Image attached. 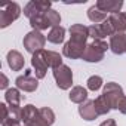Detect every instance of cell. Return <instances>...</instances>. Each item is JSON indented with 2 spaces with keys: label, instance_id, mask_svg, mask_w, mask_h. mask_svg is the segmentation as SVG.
I'll list each match as a JSON object with an SVG mask.
<instances>
[{
  "label": "cell",
  "instance_id": "6da1fadb",
  "mask_svg": "<svg viewBox=\"0 0 126 126\" xmlns=\"http://www.w3.org/2000/svg\"><path fill=\"white\" fill-rule=\"evenodd\" d=\"M46 36L42 33V31H36V30H31L30 33H27L22 39V45L25 47V50L31 55H34L36 52H40L45 49V45H46Z\"/></svg>",
  "mask_w": 126,
  "mask_h": 126
},
{
  "label": "cell",
  "instance_id": "7a4b0ae2",
  "mask_svg": "<svg viewBox=\"0 0 126 126\" xmlns=\"http://www.w3.org/2000/svg\"><path fill=\"white\" fill-rule=\"evenodd\" d=\"M21 123L25 126H49L40 114V110L33 104H27L21 110Z\"/></svg>",
  "mask_w": 126,
  "mask_h": 126
},
{
  "label": "cell",
  "instance_id": "3957f363",
  "mask_svg": "<svg viewBox=\"0 0 126 126\" xmlns=\"http://www.w3.org/2000/svg\"><path fill=\"white\" fill-rule=\"evenodd\" d=\"M21 6L15 2L6 3L0 9V28H6L21 16Z\"/></svg>",
  "mask_w": 126,
  "mask_h": 126
},
{
  "label": "cell",
  "instance_id": "277c9868",
  "mask_svg": "<svg viewBox=\"0 0 126 126\" xmlns=\"http://www.w3.org/2000/svg\"><path fill=\"white\" fill-rule=\"evenodd\" d=\"M52 74H53V79L56 82V86L61 91H68L73 88V71L68 65L62 64L61 67L53 68Z\"/></svg>",
  "mask_w": 126,
  "mask_h": 126
},
{
  "label": "cell",
  "instance_id": "5b68a950",
  "mask_svg": "<svg viewBox=\"0 0 126 126\" xmlns=\"http://www.w3.org/2000/svg\"><path fill=\"white\" fill-rule=\"evenodd\" d=\"M102 95L108 99L111 108H113V110H117L120 99L125 96V92H123V89H122V86H120L119 83H116V82H108V83H105L104 88H102Z\"/></svg>",
  "mask_w": 126,
  "mask_h": 126
},
{
  "label": "cell",
  "instance_id": "8992f818",
  "mask_svg": "<svg viewBox=\"0 0 126 126\" xmlns=\"http://www.w3.org/2000/svg\"><path fill=\"white\" fill-rule=\"evenodd\" d=\"M49 9H52V2L49 0H31L24 6V15L31 19L40 14H45Z\"/></svg>",
  "mask_w": 126,
  "mask_h": 126
},
{
  "label": "cell",
  "instance_id": "52a82bcc",
  "mask_svg": "<svg viewBox=\"0 0 126 126\" xmlns=\"http://www.w3.org/2000/svg\"><path fill=\"white\" fill-rule=\"evenodd\" d=\"M15 85L22 92H36L39 88V79L31 76V70H25L22 76L15 79Z\"/></svg>",
  "mask_w": 126,
  "mask_h": 126
},
{
  "label": "cell",
  "instance_id": "ba28073f",
  "mask_svg": "<svg viewBox=\"0 0 126 126\" xmlns=\"http://www.w3.org/2000/svg\"><path fill=\"white\" fill-rule=\"evenodd\" d=\"M43 50H45V49H43ZM43 50L36 52L34 55H31V65H33V68H34V76H36L39 80L46 77V73H47V68H49L47 62H46V59H45Z\"/></svg>",
  "mask_w": 126,
  "mask_h": 126
},
{
  "label": "cell",
  "instance_id": "9c48e42d",
  "mask_svg": "<svg viewBox=\"0 0 126 126\" xmlns=\"http://www.w3.org/2000/svg\"><path fill=\"white\" fill-rule=\"evenodd\" d=\"M86 46H88V43L86 45H82V43H76V42L68 40V42L64 43V47H62V55L67 56V58H70V59H82Z\"/></svg>",
  "mask_w": 126,
  "mask_h": 126
},
{
  "label": "cell",
  "instance_id": "30bf717a",
  "mask_svg": "<svg viewBox=\"0 0 126 126\" xmlns=\"http://www.w3.org/2000/svg\"><path fill=\"white\" fill-rule=\"evenodd\" d=\"M68 33H70V40L71 42L86 45V40L89 37V28L86 25H83V24H73L68 28Z\"/></svg>",
  "mask_w": 126,
  "mask_h": 126
},
{
  "label": "cell",
  "instance_id": "8fae6325",
  "mask_svg": "<svg viewBox=\"0 0 126 126\" xmlns=\"http://www.w3.org/2000/svg\"><path fill=\"white\" fill-rule=\"evenodd\" d=\"M108 46L114 55L126 53V33H114L110 37Z\"/></svg>",
  "mask_w": 126,
  "mask_h": 126
},
{
  "label": "cell",
  "instance_id": "7c38bea8",
  "mask_svg": "<svg viewBox=\"0 0 126 126\" xmlns=\"http://www.w3.org/2000/svg\"><path fill=\"white\" fill-rule=\"evenodd\" d=\"M6 61H8V65L12 71H21L25 65V59L22 56V53L19 50H9L8 55H6Z\"/></svg>",
  "mask_w": 126,
  "mask_h": 126
},
{
  "label": "cell",
  "instance_id": "4fadbf2b",
  "mask_svg": "<svg viewBox=\"0 0 126 126\" xmlns=\"http://www.w3.org/2000/svg\"><path fill=\"white\" fill-rule=\"evenodd\" d=\"M123 2L122 0H98V2L95 3V6L98 9H101L102 12L105 14H119L123 8Z\"/></svg>",
  "mask_w": 126,
  "mask_h": 126
},
{
  "label": "cell",
  "instance_id": "5bb4252c",
  "mask_svg": "<svg viewBox=\"0 0 126 126\" xmlns=\"http://www.w3.org/2000/svg\"><path fill=\"white\" fill-rule=\"evenodd\" d=\"M79 116H80L83 120H86V122L95 120V119L98 117V113H96V110H95L94 101L88 99L86 102L80 104V105H79Z\"/></svg>",
  "mask_w": 126,
  "mask_h": 126
},
{
  "label": "cell",
  "instance_id": "9a60e30c",
  "mask_svg": "<svg viewBox=\"0 0 126 126\" xmlns=\"http://www.w3.org/2000/svg\"><path fill=\"white\" fill-rule=\"evenodd\" d=\"M104 55L105 52H102L101 49H98L96 46H94L92 43H89L85 49V53H83V61L86 62H99L104 59Z\"/></svg>",
  "mask_w": 126,
  "mask_h": 126
},
{
  "label": "cell",
  "instance_id": "2e32d148",
  "mask_svg": "<svg viewBox=\"0 0 126 126\" xmlns=\"http://www.w3.org/2000/svg\"><path fill=\"white\" fill-rule=\"evenodd\" d=\"M68 98L71 102L74 104H83L88 101V89L83 88V86H73L70 89V94H68Z\"/></svg>",
  "mask_w": 126,
  "mask_h": 126
},
{
  "label": "cell",
  "instance_id": "e0dca14e",
  "mask_svg": "<svg viewBox=\"0 0 126 126\" xmlns=\"http://www.w3.org/2000/svg\"><path fill=\"white\" fill-rule=\"evenodd\" d=\"M108 19H110L116 33H125L126 31V14L125 12L111 14V15H108Z\"/></svg>",
  "mask_w": 126,
  "mask_h": 126
},
{
  "label": "cell",
  "instance_id": "ac0fdd59",
  "mask_svg": "<svg viewBox=\"0 0 126 126\" xmlns=\"http://www.w3.org/2000/svg\"><path fill=\"white\" fill-rule=\"evenodd\" d=\"M21 99L22 95L18 88H9L5 92V101L9 107H21Z\"/></svg>",
  "mask_w": 126,
  "mask_h": 126
},
{
  "label": "cell",
  "instance_id": "d6986e66",
  "mask_svg": "<svg viewBox=\"0 0 126 126\" xmlns=\"http://www.w3.org/2000/svg\"><path fill=\"white\" fill-rule=\"evenodd\" d=\"M46 39H47V42H50L53 45L62 43V42H64V39H65V28L61 27V25L59 27H55V28H50L49 33H47V36H46Z\"/></svg>",
  "mask_w": 126,
  "mask_h": 126
},
{
  "label": "cell",
  "instance_id": "ffe728a7",
  "mask_svg": "<svg viewBox=\"0 0 126 126\" xmlns=\"http://www.w3.org/2000/svg\"><path fill=\"white\" fill-rule=\"evenodd\" d=\"M43 53H45V59H46V62H47V65H49V68H58V67H61L62 65V56L58 53V52H55V50H43Z\"/></svg>",
  "mask_w": 126,
  "mask_h": 126
},
{
  "label": "cell",
  "instance_id": "44dd1931",
  "mask_svg": "<svg viewBox=\"0 0 126 126\" xmlns=\"http://www.w3.org/2000/svg\"><path fill=\"white\" fill-rule=\"evenodd\" d=\"M94 104H95V110H96L98 116H105V114H108L113 110L111 105H110V102H108V99L104 95H99L98 98H95Z\"/></svg>",
  "mask_w": 126,
  "mask_h": 126
},
{
  "label": "cell",
  "instance_id": "7402d4cb",
  "mask_svg": "<svg viewBox=\"0 0 126 126\" xmlns=\"http://www.w3.org/2000/svg\"><path fill=\"white\" fill-rule=\"evenodd\" d=\"M88 18H89V21L94 22V24H101V22H104L108 16H107L105 12H102L101 9H98V8L94 5V6H91V8L88 9Z\"/></svg>",
  "mask_w": 126,
  "mask_h": 126
},
{
  "label": "cell",
  "instance_id": "603a6c76",
  "mask_svg": "<svg viewBox=\"0 0 126 126\" xmlns=\"http://www.w3.org/2000/svg\"><path fill=\"white\" fill-rule=\"evenodd\" d=\"M30 25H31V28L36 30V31H43V30L50 28V25H49V22H47L45 14H40V15L31 18V19H30Z\"/></svg>",
  "mask_w": 126,
  "mask_h": 126
},
{
  "label": "cell",
  "instance_id": "cb8c5ba5",
  "mask_svg": "<svg viewBox=\"0 0 126 126\" xmlns=\"http://www.w3.org/2000/svg\"><path fill=\"white\" fill-rule=\"evenodd\" d=\"M45 16H46L50 28L59 27V24H61V15H59V12H56L55 9H49V11L45 12Z\"/></svg>",
  "mask_w": 126,
  "mask_h": 126
},
{
  "label": "cell",
  "instance_id": "d4e9b609",
  "mask_svg": "<svg viewBox=\"0 0 126 126\" xmlns=\"http://www.w3.org/2000/svg\"><path fill=\"white\" fill-rule=\"evenodd\" d=\"M86 85H88V89H89V91L96 92V91H99L101 88H104V80H102L101 76H91V77L88 79Z\"/></svg>",
  "mask_w": 126,
  "mask_h": 126
},
{
  "label": "cell",
  "instance_id": "484cf974",
  "mask_svg": "<svg viewBox=\"0 0 126 126\" xmlns=\"http://www.w3.org/2000/svg\"><path fill=\"white\" fill-rule=\"evenodd\" d=\"M88 28H89V37H92L94 40H104V37H107L101 24H92Z\"/></svg>",
  "mask_w": 126,
  "mask_h": 126
},
{
  "label": "cell",
  "instance_id": "4316f807",
  "mask_svg": "<svg viewBox=\"0 0 126 126\" xmlns=\"http://www.w3.org/2000/svg\"><path fill=\"white\" fill-rule=\"evenodd\" d=\"M40 110V114H42V117L45 119V122L49 125V126H52L53 123H55V113H53V110L52 108H49V107H42V108H39Z\"/></svg>",
  "mask_w": 126,
  "mask_h": 126
},
{
  "label": "cell",
  "instance_id": "83f0119b",
  "mask_svg": "<svg viewBox=\"0 0 126 126\" xmlns=\"http://www.w3.org/2000/svg\"><path fill=\"white\" fill-rule=\"evenodd\" d=\"M101 27H102V30H104V33H105V36H110V37H111V36H113V34L116 33L108 18H107V19H105L104 22H101Z\"/></svg>",
  "mask_w": 126,
  "mask_h": 126
},
{
  "label": "cell",
  "instance_id": "f1b7e54d",
  "mask_svg": "<svg viewBox=\"0 0 126 126\" xmlns=\"http://www.w3.org/2000/svg\"><path fill=\"white\" fill-rule=\"evenodd\" d=\"M2 126H22V125H21V120L14 119L12 116H9L8 119H5V120L2 122Z\"/></svg>",
  "mask_w": 126,
  "mask_h": 126
},
{
  "label": "cell",
  "instance_id": "f546056e",
  "mask_svg": "<svg viewBox=\"0 0 126 126\" xmlns=\"http://www.w3.org/2000/svg\"><path fill=\"white\" fill-rule=\"evenodd\" d=\"M92 45H94V46H96L98 49H101L102 52H107V49H110V46L107 45V42H105V40H94V42H92Z\"/></svg>",
  "mask_w": 126,
  "mask_h": 126
},
{
  "label": "cell",
  "instance_id": "4dcf8cb0",
  "mask_svg": "<svg viewBox=\"0 0 126 126\" xmlns=\"http://www.w3.org/2000/svg\"><path fill=\"white\" fill-rule=\"evenodd\" d=\"M0 110H2V122L5 120V119H8L9 117V107L5 104V102H2V104H0Z\"/></svg>",
  "mask_w": 126,
  "mask_h": 126
},
{
  "label": "cell",
  "instance_id": "1f68e13d",
  "mask_svg": "<svg viewBox=\"0 0 126 126\" xmlns=\"http://www.w3.org/2000/svg\"><path fill=\"white\" fill-rule=\"evenodd\" d=\"M117 110L122 113V114H126V95L120 99V102H119V107H117Z\"/></svg>",
  "mask_w": 126,
  "mask_h": 126
},
{
  "label": "cell",
  "instance_id": "d6a6232c",
  "mask_svg": "<svg viewBox=\"0 0 126 126\" xmlns=\"http://www.w3.org/2000/svg\"><path fill=\"white\" fill-rule=\"evenodd\" d=\"M0 77H2V82H0V89H6V91H8L9 80H8V77H6V74L2 73V74H0Z\"/></svg>",
  "mask_w": 126,
  "mask_h": 126
},
{
  "label": "cell",
  "instance_id": "836d02e7",
  "mask_svg": "<svg viewBox=\"0 0 126 126\" xmlns=\"http://www.w3.org/2000/svg\"><path fill=\"white\" fill-rule=\"evenodd\" d=\"M99 126H117V125H116V120H114V119H107V120H104Z\"/></svg>",
  "mask_w": 126,
  "mask_h": 126
},
{
  "label": "cell",
  "instance_id": "e575fe53",
  "mask_svg": "<svg viewBox=\"0 0 126 126\" xmlns=\"http://www.w3.org/2000/svg\"><path fill=\"white\" fill-rule=\"evenodd\" d=\"M22 126H25V125H22Z\"/></svg>",
  "mask_w": 126,
  "mask_h": 126
},
{
  "label": "cell",
  "instance_id": "d590c367",
  "mask_svg": "<svg viewBox=\"0 0 126 126\" xmlns=\"http://www.w3.org/2000/svg\"><path fill=\"white\" fill-rule=\"evenodd\" d=\"M125 14H126V12H125Z\"/></svg>",
  "mask_w": 126,
  "mask_h": 126
}]
</instances>
